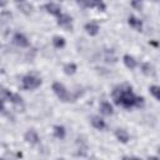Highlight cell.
Wrapping results in <instances>:
<instances>
[{
	"instance_id": "6da1fadb",
	"label": "cell",
	"mask_w": 160,
	"mask_h": 160,
	"mask_svg": "<svg viewBox=\"0 0 160 160\" xmlns=\"http://www.w3.org/2000/svg\"><path fill=\"white\" fill-rule=\"evenodd\" d=\"M112 100L116 105H121L125 109H131L134 106L140 108L144 105V98L142 96H136L132 92L131 86L129 85H121L116 86L112 92H111Z\"/></svg>"
},
{
	"instance_id": "7a4b0ae2",
	"label": "cell",
	"mask_w": 160,
	"mask_h": 160,
	"mask_svg": "<svg viewBox=\"0 0 160 160\" xmlns=\"http://www.w3.org/2000/svg\"><path fill=\"white\" fill-rule=\"evenodd\" d=\"M41 79L35 76V75H25L21 80V84H22V89L25 90H34V89H38L40 85H41Z\"/></svg>"
},
{
	"instance_id": "3957f363",
	"label": "cell",
	"mask_w": 160,
	"mask_h": 160,
	"mask_svg": "<svg viewBox=\"0 0 160 160\" xmlns=\"http://www.w3.org/2000/svg\"><path fill=\"white\" fill-rule=\"evenodd\" d=\"M51 89H52L54 94H55L61 101H65V102H66V101H70V100H71V95L69 94V91L66 90V88H65L61 82L55 81V82L52 84Z\"/></svg>"
},
{
	"instance_id": "277c9868",
	"label": "cell",
	"mask_w": 160,
	"mask_h": 160,
	"mask_svg": "<svg viewBox=\"0 0 160 160\" xmlns=\"http://www.w3.org/2000/svg\"><path fill=\"white\" fill-rule=\"evenodd\" d=\"M12 42H14L15 45L20 46V48H28V46L30 45L28 38H26L24 34H21V32L14 34V36H12Z\"/></svg>"
},
{
	"instance_id": "5b68a950",
	"label": "cell",
	"mask_w": 160,
	"mask_h": 160,
	"mask_svg": "<svg viewBox=\"0 0 160 160\" xmlns=\"http://www.w3.org/2000/svg\"><path fill=\"white\" fill-rule=\"evenodd\" d=\"M14 1H15V4H16L18 9H19L22 14L29 15V14L32 11V6H31V4L28 2V0H14Z\"/></svg>"
},
{
	"instance_id": "8992f818",
	"label": "cell",
	"mask_w": 160,
	"mask_h": 160,
	"mask_svg": "<svg viewBox=\"0 0 160 160\" xmlns=\"http://www.w3.org/2000/svg\"><path fill=\"white\" fill-rule=\"evenodd\" d=\"M58 18V25H60V26H62V28H65V29H69V28H71V24H72V19H71V16L70 15H68V14H60L59 16H56Z\"/></svg>"
},
{
	"instance_id": "52a82bcc",
	"label": "cell",
	"mask_w": 160,
	"mask_h": 160,
	"mask_svg": "<svg viewBox=\"0 0 160 160\" xmlns=\"http://www.w3.org/2000/svg\"><path fill=\"white\" fill-rule=\"evenodd\" d=\"M24 139H25L26 142H29V144H31V145H35V144H38V142L40 141L38 132H36L35 130H32V129H31V130H28V131L25 132Z\"/></svg>"
},
{
	"instance_id": "ba28073f",
	"label": "cell",
	"mask_w": 160,
	"mask_h": 160,
	"mask_svg": "<svg viewBox=\"0 0 160 160\" xmlns=\"http://www.w3.org/2000/svg\"><path fill=\"white\" fill-rule=\"evenodd\" d=\"M44 8H45V10H46L49 14H51V15H54V16H59V15L61 14L60 6H59L58 4H55V2H48V4L44 5Z\"/></svg>"
},
{
	"instance_id": "9c48e42d",
	"label": "cell",
	"mask_w": 160,
	"mask_h": 160,
	"mask_svg": "<svg viewBox=\"0 0 160 160\" xmlns=\"http://www.w3.org/2000/svg\"><path fill=\"white\" fill-rule=\"evenodd\" d=\"M128 24H129L132 29H135L136 31H141V29H142V22H141V20L138 19V18H135V16H132V15L128 18Z\"/></svg>"
},
{
	"instance_id": "30bf717a",
	"label": "cell",
	"mask_w": 160,
	"mask_h": 160,
	"mask_svg": "<svg viewBox=\"0 0 160 160\" xmlns=\"http://www.w3.org/2000/svg\"><path fill=\"white\" fill-rule=\"evenodd\" d=\"M85 30H86V32H88L90 36H95V35H98L100 28H99V25H98L96 22L90 21V22L85 24Z\"/></svg>"
},
{
	"instance_id": "8fae6325",
	"label": "cell",
	"mask_w": 160,
	"mask_h": 160,
	"mask_svg": "<svg viewBox=\"0 0 160 160\" xmlns=\"http://www.w3.org/2000/svg\"><path fill=\"white\" fill-rule=\"evenodd\" d=\"M122 61H124L125 66H126L128 69H130V70H132V69H135V68L138 66V61L135 60V58H134V56H131V55H129V54L124 55Z\"/></svg>"
},
{
	"instance_id": "7c38bea8",
	"label": "cell",
	"mask_w": 160,
	"mask_h": 160,
	"mask_svg": "<svg viewBox=\"0 0 160 160\" xmlns=\"http://www.w3.org/2000/svg\"><path fill=\"white\" fill-rule=\"evenodd\" d=\"M115 136L122 144H126L129 141V134H128V131L125 129H116L115 130Z\"/></svg>"
},
{
	"instance_id": "4fadbf2b",
	"label": "cell",
	"mask_w": 160,
	"mask_h": 160,
	"mask_svg": "<svg viewBox=\"0 0 160 160\" xmlns=\"http://www.w3.org/2000/svg\"><path fill=\"white\" fill-rule=\"evenodd\" d=\"M91 125L96 129V130H104L106 128L105 121L100 118V116H92L91 118Z\"/></svg>"
},
{
	"instance_id": "5bb4252c",
	"label": "cell",
	"mask_w": 160,
	"mask_h": 160,
	"mask_svg": "<svg viewBox=\"0 0 160 160\" xmlns=\"http://www.w3.org/2000/svg\"><path fill=\"white\" fill-rule=\"evenodd\" d=\"M100 112L104 114V115H106V116H110V115H112L114 109H112V106H111L110 102L102 101V102L100 104Z\"/></svg>"
},
{
	"instance_id": "9a60e30c",
	"label": "cell",
	"mask_w": 160,
	"mask_h": 160,
	"mask_svg": "<svg viewBox=\"0 0 160 160\" xmlns=\"http://www.w3.org/2000/svg\"><path fill=\"white\" fill-rule=\"evenodd\" d=\"M86 1H88V8H96L100 11H104L106 9L102 0H86Z\"/></svg>"
},
{
	"instance_id": "2e32d148",
	"label": "cell",
	"mask_w": 160,
	"mask_h": 160,
	"mask_svg": "<svg viewBox=\"0 0 160 160\" xmlns=\"http://www.w3.org/2000/svg\"><path fill=\"white\" fill-rule=\"evenodd\" d=\"M65 135H66V130H65V128L62 125H55L54 126V136L55 138L61 140V139L65 138Z\"/></svg>"
},
{
	"instance_id": "e0dca14e",
	"label": "cell",
	"mask_w": 160,
	"mask_h": 160,
	"mask_svg": "<svg viewBox=\"0 0 160 160\" xmlns=\"http://www.w3.org/2000/svg\"><path fill=\"white\" fill-rule=\"evenodd\" d=\"M141 71L146 75V76H152L155 74V70H154V66L149 62H144L141 64Z\"/></svg>"
},
{
	"instance_id": "ac0fdd59",
	"label": "cell",
	"mask_w": 160,
	"mask_h": 160,
	"mask_svg": "<svg viewBox=\"0 0 160 160\" xmlns=\"http://www.w3.org/2000/svg\"><path fill=\"white\" fill-rule=\"evenodd\" d=\"M52 45L56 48V49H62L65 46V39L62 36H59V35H55L52 38Z\"/></svg>"
},
{
	"instance_id": "d6986e66",
	"label": "cell",
	"mask_w": 160,
	"mask_h": 160,
	"mask_svg": "<svg viewBox=\"0 0 160 160\" xmlns=\"http://www.w3.org/2000/svg\"><path fill=\"white\" fill-rule=\"evenodd\" d=\"M10 102H12V104H22V98L19 95V94H15V92H9V95H8V98H6Z\"/></svg>"
},
{
	"instance_id": "ffe728a7",
	"label": "cell",
	"mask_w": 160,
	"mask_h": 160,
	"mask_svg": "<svg viewBox=\"0 0 160 160\" xmlns=\"http://www.w3.org/2000/svg\"><path fill=\"white\" fill-rule=\"evenodd\" d=\"M76 70H78V68H76V65L72 64V62L64 65V72H65L66 75H72V74L76 72Z\"/></svg>"
},
{
	"instance_id": "44dd1931",
	"label": "cell",
	"mask_w": 160,
	"mask_h": 160,
	"mask_svg": "<svg viewBox=\"0 0 160 160\" xmlns=\"http://www.w3.org/2000/svg\"><path fill=\"white\" fill-rule=\"evenodd\" d=\"M149 90H150V94H151L156 100L160 99V88H159L158 85H151V86L149 88Z\"/></svg>"
},
{
	"instance_id": "7402d4cb",
	"label": "cell",
	"mask_w": 160,
	"mask_h": 160,
	"mask_svg": "<svg viewBox=\"0 0 160 160\" xmlns=\"http://www.w3.org/2000/svg\"><path fill=\"white\" fill-rule=\"evenodd\" d=\"M105 60L108 61V62H115L116 61V56L114 55V51L112 50H105Z\"/></svg>"
},
{
	"instance_id": "603a6c76",
	"label": "cell",
	"mask_w": 160,
	"mask_h": 160,
	"mask_svg": "<svg viewBox=\"0 0 160 160\" xmlns=\"http://www.w3.org/2000/svg\"><path fill=\"white\" fill-rule=\"evenodd\" d=\"M131 6L136 10H140L142 8V0H131Z\"/></svg>"
},
{
	"instance_id": "cb8c5ba5",
	"label": "cell",
	"mask_w": 160,
	"mask_h": 160,
	"mask_svg": "<svg viewBox=\"0 0 160 160\" xmlns=\"http://www.w3.org/2000/svg\"><path fill=\"white\" fill-rule=\"evenodd\" d=\"M9 92H10V91H9L8 89H5L2 85H0V98H1V99H6L8 95H9Z\"/></svg>"
},
{
	"instance_id": "d4e9b609",
	"label": "cell",
	"mask_w": 160,
	"mask_h": 160,
	"mask_svg": "<svg viewBox=\"0 0 160 160\" xmlns=\"http://www.w3.org/2000/svg\"><path fill=\"white\" fill-rule=\"evenodd\" d=\"M76 2H78V5L81 6L82 9L88 8V1H86V0H76Z\"/></svg>"
},
{
	"instance_id": "484cf974",
	"label": "cell",
	"mask_w": 160,
	"mask_h": 160,
	"mask_svg": "<svg viewBox=\"0 0 160 160\" xmlns=\"http://www.w3.org/2000/svg\"><path fill=\"white\" fill-rule=\"evenodd\" d=\"M5 112V105H4V99L0 98V114Z\"/></svg>"
},
{
	"instance_id": "4316f807",
	"label": "cell",
	"mask_w": 160,
	"mask_h": 160,
	"mask_svg": "<svg viewBox=\"0 0 160 160\" xmlns=\"http://www.w3.org/2000/svg\"><path fill=\"white\" fill-rule=\"evenodd\" d=\"M8 4V0H0V8H2V6H5Z\"/></svg>"
},
{
	"instance_id": "83f0119b",
	"label": "cell",
	"mask_w": 160,
	"mask_h": 160,
	"mask_svg": "<svg viewBox=\"0 0 160 160\" xmlns=\"http://www.w3.org/2000/svg\"><path fill=\"white\" fill-rule=\"evenodd\" d=\"M149 44H150V45H152V46H155V48L159 45V44H158V41H150Z\"/></svg>"
}]
</instances>
